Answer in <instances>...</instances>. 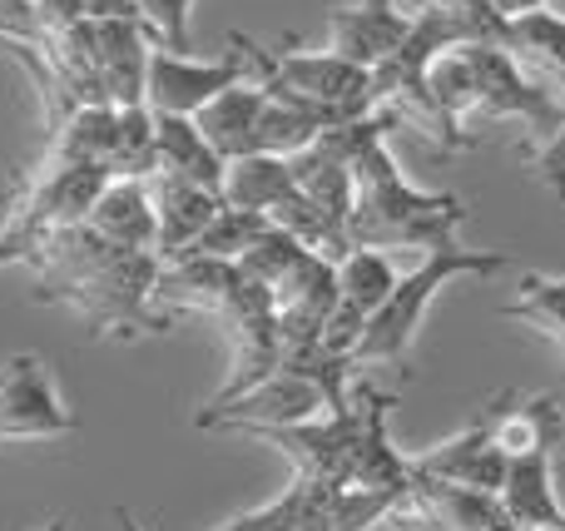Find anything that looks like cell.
<instances>
[{
	"label": "cell",
	"mask_w": 565,
	"mask_h": 531,
	"mask_svg": "<svg viewBox=\"0 0 565 531\" xmlns=\"http://www.w3.org/2000/svg\"><path fill=\"white\" fill-rule=\"evenodd\" d=\"M105 164H35L15 189L0 224V274L10 264H25L55 229L85 224L99 189L109 184Z\"/></svg>",
	"instance_id": "4"
},
{
	"label": "cell",
	"mask_w": 565,
	"mask_h": 531,
	"mask_svg": "<svg viewBox=\"0 0 565 531\" xmlns=\"http://www.w3.org/2000/svg\"><path fill=\"white\" fill-rule=\"evenodd\" d=\"M471 70V99L477 115H497V119H521L536 135V145H546L565 119V99L556 89H546L501 40H477L461 45Z\"/></svg>",
	"instance_id": "7"
},
{
	"label": "cell",
	"mask_w": 565,
	"mask_h": 531,
	"mask_svg": "<svg viewBox=\"0 0 565 531\" xmlns=\"http://www.w3.org/2000/svg\"><path fill=\"white\" fill-rule=\"evenodd\" d=\"M145 30L154 35V45L169 50H189V15H194V0H135Z\"/></svg>",
	"instance_id": "23"
},
{
	"label": "cell",
	"mask_w": 565,
	"mask_h": 531,
	"mask_svg": "<svg viewBox=\"0 0 565 531\" xmlns=\"http://www.w3.org/2000/svg\"><path fill=\"white\" fill-rule=\"evenodd\" d=\"M149 194H154V254L159 258H179L194 248V238L214 224V214L224 209V194L204 184H189L179 174H149Z\"/></svg>",
	"instance_id": "13"
},
{
	"label": "cell",
	"mask_w": 565,
	"mask_h": 531,
	"mask_svg": "<svg viewBox=\"0 0 565 531\" xmlns=\"http://www.w3.org/2000/svg\"><path fill=\"white\" fill-rule=\"evenodd\" d=\"M392 502L387 492H362V487H328L298 477L282 487L274 502L254 507V512L234 517V522L214 527V531H372L377 522H387Z\"/></svg>",
	"instance_id": "6"
},
{
	"label": "cell",
	"mask_w": 565,
	"mask_h": 531,
	"mask_svg": "<svg viewBox=\"0 0 565 531\" xmlns=\"http://www.w3.org/2000/svg\"><path fill=\"white\" fill-rule=\"evenodd\" d=\"M497 403V443L507 457H526V453H556L565 437V413L556 393H536L521 403L516 393L491 397Z\"/></svg>",
	"instance_id": "18"
},
{
	"label": "cell",
	"mask_w": 565,
	"mask_h": 531,
	"mask_svg": "<svg viewBox=\"0 0 565 531\" xmlns=\"http://www.w3.org/2000/svg\"><path fill=\"white\" fill-rule=\"evenodd\" d=\"M228 55L194 60L189 50L154 45L149 50V79H145V105L164 109V115H199L214 95H224L238 79H254V60H248V35H228Z\"/></svg>",
	"instance_id": "8"
},
{
	"label": "cell",
	"mask_w": 565,
	"mask_h": 531,
	"mask_svg": "<svg viewBox=\"0 0 565 531\" xmlns=\"http://www.w3.org/2000/svg\"><path fill=\"white\" fill-rule=\"evenodd\" d=\"M115 522H119V531H145L135 522V512H129V507H115Z\"/></svg>",
	"instance_id": "26"
},
{
	"label": "cell",
	"mask_w": 565,
	"mask_h": 531,
	"mask_svg": "<svg viewBox=\"0 0 565 531\" xmlns=\"http://www.w3.org/2000/svg\"><path fill=\"white\" fill-rule=\"evenodd\" d=\"M501 45H507L541 85L556 89L565 99V15L561 10L536 6V10H521V15H507Z\"/></svg>",
	"instance_id": "16"
},
{
	"label": "cell",
	"mask_w": 565,
	"mask_h": 531,
	"mask_svg": "<svg viewBox=\"0 0 565 531\" xmlns=\"http://www.w3.org/2000/svg\"><path fill=\"white\" fill-rule=\"evenodd\" d=\"M511 258L501 248H467L461 238L451 244H437L422 254V264L412 274L397 278L382 308L367 318L358 348H352V368H372V363H407L412 338H417L427 308L437 304V294L451 284V278H491L501 274Z\"/></svg>",
	"instance_id": "3"
},
{
	"label": "cell",
	"mask_w": 565,
	"mask_h": 531,
	"mask_svg": "<svg viewBox=\"0 0 565 531\" xmlns=\"http://www.w3.org/2000/svg\"><path fill=\"white\" fill-rule=\"evenodd\" d=\"M40 531H70V522H65V517H55V522H45Z\"/></svg>",
	"instance_id": "28"
},
{
	"label": "cell",
	"mask_w": 565,
	"mask_h": 531,
	"mask_svg": "<svg viewBox=\"0 0 565 531\" xmlns=\"http://www.w3.org/2000/svg\"><path fill=\"white\" fill-rule=\"evenodd\" d=\"M531 164H536V174L546 179V189H551V194H556L561 204H565V119H561V129H556V135H551L546 145H541L536 155H531Z\"/></svg>",
	"instance_id": "24"
},
{
	"label": "cell",
	"mask_w": 565,
	"mask_h": 531,
	"mask_svg": "<svg viewBox=\"0 0 565 531\" xmlns=\"http://www.w3.org/2000/svg\"><path fill=\"white\" fill-rule=\"evenodd\" d=\"M254 79L268 95L298 99V105L322 109L328 119H362L372 115V70L332 55V50H268L248 40Z\"/></svg>",
	"instance_id": "5"
},
{
	"label": "cell",
	"mask_w": 565,
	"mask_h": 531,
	"mask_svg": "<svg viewBox=\"0 0 565 531\" xmlns=\"http://www.w3.org/2000/svg\"><path fill=\"white\" fill-rule=\"evenodd\" d=\"M501 318H511V323H531L556 348H565V278L526 274L521 278V294L501 308Z\"/></svg>",
	"instance_id": "21"
},
{
	"label": "cell",
	"mask_w": 565,
	"mask_h": 531,
	"mask_svg": "<svg viewBox=\"0 0 565 531\" xmlns=\"http://www.w3.org/2000/svg\"><path fill=\"white\" fill-rule=\"evenodd\" d=\"M397 268H392L387 248H362L352 244L348 254L338 258V304H332V318L322 328V348L352 363V348H358L367 318L382 308V298L397 288Z\"/></svg>",
	"instance_id": "11"
},
{
	"label": "cell",
	"mask_w": 565,
	"mask_h": 531,
	"mask_svg": "<svg viewBox=\"0 0 565 531\" xmlns=\"http://www.w3.org/2000/svg\"><path fill=\"white\" fill-rule=\"evenodd\" d=\"M461 224H467V199L427 194L412 184L387 149V129L362 139L358 159H352V244L427 254L437 244H451Z\"/></svg>",
	"instance_id": "2"
},
{
	"label": "cell",
	"mask_w": 565,
	"mask_h": 531,
	"mask_svg": "<svg viewBox=\"0 0 565 531\" xmlns=\"http://www.w3.org/2000/svg\"><path fill=\"white\" fill-rule=\"evenodd\" d=\"M417 6H491V0H417Z\"/></svg>",
	"instance_id": "27"
},
{
	"label": "cell",
	"mask_w": 565,
	"mask_h": 531,
	"mask_svg": "<svg viewBox=\"0 0 565 531\" xmlns=\"http://www.w3.org/2000/svg\"><path fill=\"white\" fill-rule=\"evenodd\" d=\"M556 453L507 457V477L497 487V507L511 527L526 531H565V502L556 492Z\"/></svg>",
	"instance_id": "14"
},
{
	"label": "cell",
	"mask_w": 565,
	"mask_h": 531,
	"mask_svg": "<svg viewBox=\"0 0 565 531\" xmlns=\"http://www.w3.org/2000/svg\"><path fill=\"white\" fill-rule=\"evenodd\" d=\"M407 30L412 10H402L397 0H352L328 10V50L362 70H377L407 40Z\"/></svg>",
	"instance_id": "12"
},
{
	"label": "cell",
	"mask_w": 565,
	"mask_h": 531,
	"mask_svg": "<svg viewBox=\"0 0 565 531\" xmlns=\"http://www.w3.org/2000/svg\"><path fill=\"white\" fill-rule=\"evenodd\" d=\"M258 109H264V85L258 79H238L224 95H214L204 109L194 115V125L204 129V139L228 159L254 155V129H258Z\"/></svg>",
	"instance_id": "19"
},
{
	"label": "cell",
	"mask_w": 565,
	"mask_h": 531,
	"mask_svg": "<svg viewBox=\"0 0 565 531\" xmlns=\"http://www.w3.org/2000/svg\"><path fill=\"white\" fill-rule=\"evenodd\" d=\"M412 477L497 497L501 477H507V453H501V443H497V403H487L461 433H451L447 443L412 457Z\"/></svg>",
	"instance_id": "10"
},
{
	"label": "cell",
	"mask_w": 565,
	"mask_h": 531,
	"mask_svg": "<svg viewBox=\"0 0 565 531\" xmlns=\"http://www.w3.org/2000/svg\"><path fill=\"white\" fill-rule=\"evenodd\" d=\"M274 224L268 214H258V209H238V204H224L214 214V224L204 229V234L194 238V248L189 254H204V258H228V264H238V258L248 254V248L258 244V234ZM184 258V254H179Z\"/></svg>",
	"instance_id": "22"
},
{
	"label": "cell",
	"mask_w": 565,
	"mask_h": 531,
	"mask_svg": "<svg viewBox=\"0 0 565 531\" xmlns=\"http://www.w3.org/2000/svg\"><path fill=\"white\" fill-rule=\"evenodd\" d=\"M298 189L292 179V159L288 155H244L224 164V204L238 209H258V214H274L282 199Z\"/></svg>",
	"instance_id": "20"
},
{
	"label": "cell",
	"mask_w": 565,
	"mask_h": 531,
	"mask_svg": "<svg viewBox=\"0 0 565 531\" xmlns=\"http://www.w3.org/2000/svg\"><path fill=\"white\" fill-rule=\"evenodd\" d=\"M154 155H159V174H179L189 184L224 189V155L204 139L194 115H164V109H154Z\"/></svg>",
	"instance_id": "17"
},
{
	"label": "cell",
	"mask_w": 565,
	"mask_h": 531,
	"mask_svg": "<svg viewBox=\"0 0 565 531\" xmlns=\"http://www.w3.org/2000/svg\"><path fill=\"white\" fill-rule=\"evenodd\" d=\"M79 417L60 403L40 353H15L0 363V443H40L75 433Z\"/></svg>",
	"instance_id": "9"
},
{
	"label": "cell",
	"mask_w": 565,
	"mask_h": 531,
	"mask_svg": "<svg viewBox=\"0 0 565 531\" xmlns=\"http://www.w3.org/2000/svg\"><path fill=\"white\" fill-rule=\"evenodd\" d=\"M40 304H65L85 318L89 338H145L169 333L174 318L154 304L164 258L154 248H119L89 224L55 229L25 258Z\"/></svg>",
	"instance_id": "1"
},
{
	"label": "cell",
	"mask_w": 565,
	"mask_h": 531,
	"mask_svg": "<svg viewBox=\"0 0 565 531\" xmlns=\"http://www.w3.org/2000/svg\"><path fill=\"white\" fill-rule=\"evenodd\" d=\"M501 15H521V10H536V6H551V0H491Z\"/></svg>",
	"instance_id": "25"
},
{
	"label": "cell",
	"mask_w": 565,
	"mask_h": 531,
	"mask_svg": "<svg viewBox=\"0 0 565 531\" xmlns=\"http://www.w3.org/2000/svg\"><path fill=\"white\" fill-rule=\"evenodd\" d=\"M95 234H105L119 248H154V194H149V179L139 174H115L99 189L95 209L85 219Z\"/></svg>",
	"instance_id": "15"
}]
</instances>
